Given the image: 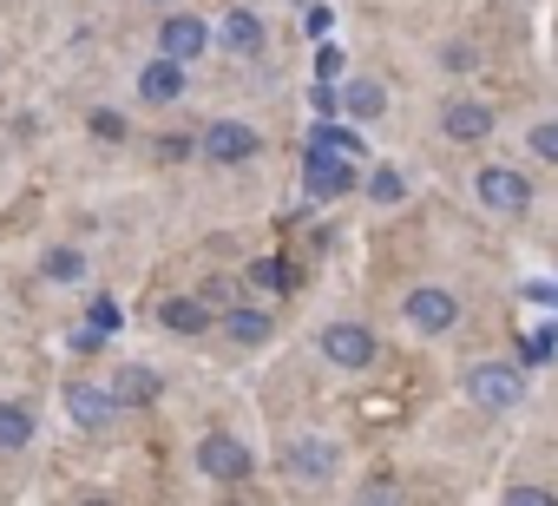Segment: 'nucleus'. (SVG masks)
Here are the masks:
<instances>
[{
    "label": "nucleus",
    "instance_id": "9",
    "mask_svg": "<svg viewBox=\"0 0 558 506\" xmlns=\"http://www.w3.org/2000/svg\"><path fill=\"white\" fill-rule=\"evenodd\" d=\"M138 99H145V106H178V99H184V60H171V53L151 60V67L138 73Z\"/></svg>",
    "mask_w": 558,
    "mask_h": 506
},
{
    "label": "nucleus",
    "instance_id": "25",
    "mask_svg": "<svg viewBox=\"0 0 558 506\" xmlns=\"http://www.w3.org/2000/svg\"><path fill=\"white\" fill-rule=\"evenodd\" d=\"M250 284H263V290H283V264H256V270H250Z\"/></svg>",
    "mask_w": 558,
    "mask_h": 506
},
{
    "label": "nucleus",
    "instance_id": "13",
    "mask_svg": "<svg viewBox=\"0 0 558 506\" xmlns=\"http://www.w3.org/2000/svg\"><path fill=\"white\" fill-rule=\"evenodd\" d=\"M223 47H230V53H243V60H250V53H263V21H256L250 8H230V14H223Z\"/></svg>",
    "mask_w": 558,
    "mask_h": 506
},
{
    "label": "nucleus",
    "instance_id": "12",
    "mask_svg": "<svg viewBox=\"0 0 558 506\" xmlns=\"http://www.w3.org/2000/svg\"><path fill=\"white\" fill-rule=\"evenodd\" d=\"M158 47H165L171 60H184V67H191V60H197V53L210 47V27H204V21H191V14H178V21H165Z\"/></svg>",
    "mask_w": 558,
    "mask_h": 506
},
{
    "label": "nucleus",
    "instance_id": "7",
    "mask_svg": "<svg viewBox=\"0 0 558 506\" xmlns=\"http://www.w3.org/2000/svg\"><path fill=\"white\" fill-rule=\"evenodd\" d=\"M323 362H336V369H368V362H375V336H368L362 323H329V329H323Z\"/></svg>",
    "mask_w": 558,
    "mask_h": 506
},
{
    "label": "nucleus",
    "instance_id": "1",
    "mask_svg": "<svg viewBox=\"0 0 558 506\" xmlns=\"http://www.w3.org/2000/svg\"><path fill=\"white\" fill-rule=\"evenodd\" d=\"M466 401H473L480 414H506V408L525 401V375H519L512 362H473V369H466Z\"/></svg>",
    "mask_w": 558,
    "mask_h": 506
},
{
    "label": "nucleus",
    "instance_id": "19",
    "mask_svg": "<svg viewBox=\"0 0 558 506\" xmlns=\"http://www.w3.org/2000/svg\"><path fill=\"white\" fill-rule=\"evenodd\" d=\"M151 395H158V375H145V369L119 375V401H151Z\"/></svg>",
    "mask_w": 558,
    "mask_h": 506
},
{
    "label": "nucleus",
    "instance_id": "2",
    "mask_svg": "<svg viewBox=\"0 0 558 506\" xmlns=\"http://www.w3.org/2000/svg\"><path fill=\"white\" fill-rule=\"evenodd\" d=\"M197 152H204V158H217V165H243V158H256V152H263V138H256V125H243V119H217V125H204Z\"/></svg>",
    "mask_w": 558,
    "mask_h": 506
},
{
    "label": "nucleus",
    "instance_id": "18",
    "mask_svg": "<svg viewBox=\"0 0 558 506\" xmlns=\"http://www.w3.org/2000/svg\"><path fill=\"white\" fill-rule=\"evenodd\" d=\"M53 284H80L86 277V257H80V250H47V264H40Z\"/></svg>",
    "mask_w": 558,
    "mask_h": 506
},
{
    "label": "nucleus",
    "instance_id": "24",
    "mask_svg": "<svg viewBox=\"0 0 558 506\" xmlns=\"http://www.w3.org/2000/svg\"><path fill=\"white\" fill-rule=\"evenodd\" d=\"M93 132H99V138H125V119H119V112H93Z\"/></svg>",
    "mask_w": 558,
    "mask_h": 506
},
{
    "label": "nucleus",
    "instance_id": "22",
    "mask_svg": "<svg viewBox=\"0 0 558 506\" xmlns=\"http://www.w3.org/2000/svg\"><path fill=\"white\" fill-rule=\"evenodd\" d=\"M545 165H558V119H545V125H532V138H525Z\"/></svg>",
    "mask_w": 558,
    "mask_h": 506
},
{
    "label": "nucleus",
    "instance_id": "10",
    "mask_svg": "<svg viewBox=\"0 0 558 506\" xmlns=\"http://www.w3.org/2000/svg\"><path fill=\"white\" fill-rule=\"evenodd\" d=\"M440 125H447V138L473 145V138H486V132H493V106H486V99H447Z\"/></svg>",
    "mask_w": 558,
    "mask_h": 506
},
{
    "label": "nucleus",
    "instance_id": "14",
    "mask_svg": "<svg viewBox=\"0 0 558 506\" xmlns=\"http://www.w3.org/2000/svg\"><path fill=\"white\" fill-rule=\"evenodd\" d=\"M158 316H165V329H178V336H197V329L210 323V310H204V303H191V297H171Z\"/></svg>",
    "mask_w": 558,
    "mask_h": 506
},
{
    "label": "nucleus",
    "instance_id": "21",
    "mask_svg": "<svg viewBox=\"0 0 558 506\" xmlns=\"http://www.w3.org/2000/svg\"><path fill=\"white\" fill-rule=\"evenodd\" d=\"M310 145H323V152H342V158H349V152H362V145H355V132H342V125H316V138H310Z\"/></svg>",
    "mask_w": 558,
    "mask_h": 506
},
{
    "label": "nucleus",
    "instance_id": "23",
    "mask_svg": "<svg viewBox=\"0 0 558 506\" xmlns=\"http://www.w3.org/2000/svg\"><path fill=\"white\" fill-rule=\"evenodd\" d=\"M93 329H99V336L119 329V303H112V297H93Z\"/></svg>",
    "mask_w": 558,
    "mask_h": 506
},
{
    "label": "nucleus",
    "instance_id": "26",
    "mask_svg": "<svg viewBox=\"0 0 558 506\" xmlns=\"http://www.w3.org/2000/svg\"><path fill=\"white\" fill-rule=\"evenodd\" d=\"M310 99H316V112H323V119H329V112H336V106H342V93H329V86H316V93H310Z\"/></svg>",
    "mask_w": 558,
    "mask_h": 506
},
{
    "label": "nucleus",
    "instance_id": "16",
    "mask_svg": "<svg viewBox=\"0 0 558 506\" xmlns=\"http://www.w3.org/2000/svg\"><path fill=\"white\" fill-rule=\"evenodd\" d=\"M34 441V414L14 408V401H0V447H27Z\"/></svg>",
    "mask_w": 558,
    "mask_h": 506
},
{
    "label": "nucleus",
    "instance_id": "8",
    "mask_svg": "<svg viewBox=\"0 0 558 506\" xmlns=\"http://www.w3.org/2000/svg\"><path fill=\"white\" fill-rule=\"evenodd\" d=\"M303 178H310V197H349V191H355V171H349V158H342V152H323V145H310V165H303Z\"/></svg>",
    "mask_w": 558,
    "mask_h": 506
},
{
    "label": "nucleus",
    "instance_id": "4",
    "mask_svg": "<svg viewBox=\"0 0 558 506\" xmlns=\"http://www.w3.org/2000/svg\"><path fill=\"white\" fill-rule=\"evenodd\" d=\"M473 191H480V204H486V210H499V217H512V210H525V204H532V178H525V171H506V165H486Z\"/></svg>",
    "mask_w": 558,
    "mask_h": 506
},
{
    "label": "nucleus",
    "instance_id": "5",
    "mask_svg": "<svg viewBox=\"0 0 558 506\" xmlns=\"http://www.w3.org/2000/svg\"><path fill=\"white\" fill-rule=\"evenodd\" d=\"M197 473L204 480H243L250 473V447L236 434H204L197 441Z\"/></svg>",
    "mask_w": 558,
    "mask_h": 506
},
{
    "label": "nucleus",
    "instance_id": "11",
    "mask_svg": "<svg viewBox=\"0 0 558 506\" xmlns=\"http://www.w3.org/2000/svg\"><path fill=\"white\" fill-rule=\"evenodd\" d=\"M66 414H73L80 427H106V421L119 414V395H112V388H93V382H73V388H66Z\"/></svg>",
    "mask_w": 558,
    "mask_h": 506
},
{
    "label": "nucleus",
    "instance_id": "17",
    "mask_svg": "<svg viewBox=\"0 0 558 506\" xmlns=\"http://www.w3.org/2000/svg\"><path fill=\"white\" fill-rule=\"evenodd\" d=\"M342 106H349V112H355V119H375V112H381V106H388V99H381V86H375V80H355V86H349V93H342Z\"/></svg>",
    "mask_w": 558,
    "mask_h": 506
},
{
    "label": "nucleus",
    "instance_id": "20",
    "mask_svg": "<svg viewBox=\"0 0 558 506\" xmlns=\"http://www.w3.org/2000/svg\"><path fill=\"white\" fill-rule=\"evenodd\" d=\"M401 191H408V184H401V171H388V165L368 178V197H375V204H401Z\"/></svg>",
    "mask_w": 558,
    "mask_h": 506
},
{
    "label": "nucleus",
    "instance_id": "15",
    "mask_svg": "<svg viewBox=\"0 0 558 506\" xmlns=\"http://www.w3.org/2000/svg\"><path fill=\"white\" fill-rule=\"evenodd\" d=\"M223 329H230V342H243V349L269 342V316H263V310H230V316H223Z\"/></svg>",
    "mask_w": 558,
    "mask_h": 506
},
{
    "label": "nucleus",
    "instance_id": "3",
    "mask_svg": "<svg viewBox=\"0 0 558 506\" xmlns=\"http://www.w3.org/2000/svg\"><path fill=\"white\" fill-rule=\"evenodd\" d=\"M336 441H323V434H303V441H290L283 447V473L290 480H303V486H323L329 473H336Z\"/></svg>",
    "mask_w": 558,
    "mask_h": 506
},
{
    "label": "nucleus",
    "instance_id": "6",
    "mask_svg": "<svg viewBox=\"0 0 558 506\" xmlns=\"http://www.w3.org/2000/svg\"><path fill=\"white\" fill-rule=\"evenodd\" d=\"M401 316H408V323H414L421 336H447V329L460 323V303H453L447 290H408Z\"/></svg>",
    "mask_w": 558,
    "mask_h": 506
}]
</instances>
